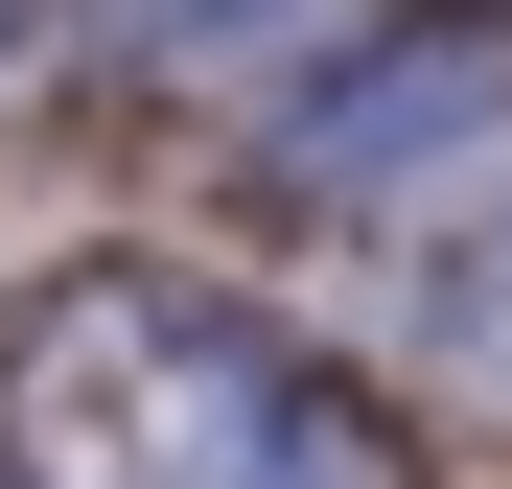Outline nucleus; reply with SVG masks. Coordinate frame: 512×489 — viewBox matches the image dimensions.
<instances>
[{"label": "nucleus", "instance_id": "f257e3e1", "mask_svg": "<svg viewBox=\"0 0 512 489\" xmlns=\"http://www.w3.org/2000/svg\"><path fill=\"white\" fill-rule=\"evenodd\" d=\"M0 466L24 489H326V396L280 326H233L210 280H47L0 350Z\"/></svg>", "mask_w": 512, "mask_h": 489}, {"label": "nucleus", "instance_id": "f03ea898", "mask_svg": "<svg viewBox=\"0 0 512 489\" xmlns=\"http://www.w3.org/2000/svg\"><path fill=\"white\" fill-rule=\"evenodd\" d=\"M466 140H512V0H419V24H373L350 70H303L280 94V187L373 210V187H419V163H466Z\"/></svg>", "mask_w": 512, "mask_h": 489}, {"label": "nucleus", "instance_id": "7ed1b4c3", "mask_svg": "<svg viewBox=\"0 0 512 489\" xmlns=\"http://www.w3.org/2000/svg\"><path fill=\"white\" fill-rule=\"evenodd\" d=\"M419 326H443L466 373H512V233H489V257H443V303H419Z\"/></svg>", "mask_w": 512, "mask_h": 489}, {"label": "nucleus", "instance_id": "20e7f679", "mask_svg": "<svg viewBox=\"0 0 512 489\" xmlns=\"http://www.w3.org/2000/svg\"><path fill=\"white\" fill-rule=\"evenodd\" d=\"M24 24H47V0H0V70H24Z\"/></svg>", "mask_w": 512, "mask_h": 489}]
</instances>
